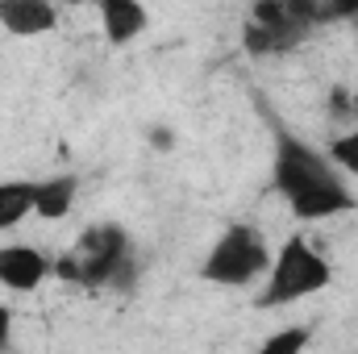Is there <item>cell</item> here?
I'll return each instance as SVG.
<instances>
[{"label": "cell", "mask_w": 358, "mask_h": 354, "mask_svg": "<svg viewBox=\"0 0 358 354\" xmlns=\"http://www.w3.org/2000/svg\"><path fill=\"white\" fill-rule=\"evenodd\" d=\"M329 279H334L329 259L304 234H292L271 255V267L263 275V292H259V309H287L296 300H308V296L325 292Z\"/></svg>", "instance_id": "obj_2"}, {"label": "cell", "mask_w": 358, "mask_h": 354, "mask_svg": "<svg viewBox=\"0 0 358 354\" xmlns=\"http://www.w3.org/2000/svg\"><path fill=\"white\" fill-rule=\"evenodd\" d=\"M76 192H80V179H76V176L38 179V183H34V213H38L42 221H59V217H67V213H71Z\"/></svg>", "instance_id": "obj_9"}, {"label": "cell", "mask_w": 358, "mask_h": 354, "mask_svg": "<svg viewBox=\"0 0 358 354\" xmlns=\"http://www.w3.org/2000/svg\"><path fill=\"white\" fill-rule=\"evenodd\" d=\"M271 250L267 238L246 225V221H234L221 229V238L208 246L204 263H200V279L208 283H221V288H250L267 275L271 267Z\"/></svg>", "instance_id": "obj_4"}, {"label": "cell", "mask_w": 358, "mask_h": 354, "mask_svg": "<svg viewBox=\"0 0 358 354\" xmlns=\"http://www.w3.org/2000/svg\"><path fill=\"white\" fill-rule=\"evenodd\" d=\"M0 25L13 38H38L59 25L55 0H0Z\"/></svg>", "instance_id": "obj_8"}, {"label": "cell", "mask_w": 358, "mask_h": 354, "mask_svg": "<svg viewBox=\"0 0 358 354\" xmlns=\"http://www.w3.org/2000/svg\"><path fill=\"white\" fill-rule=\"evenodd\" d=\"M8 338H13V313L0 304V351L8 346Z\"/></svg>", "instance_id": "obj_14"}, {"label": "cell", "mask_w": 358, "mask_h": 354, "mask_svg": "<svg viewBox=\"0 0 358 354\" xmlns=\"http://www.w3.org/2000/svg\"><path fill=\"white\" fill-rule=\"evenodd\" d=\"M325 21H358V0H321V25Z\"/></svg>", "instance_id": "obj_13"}, {"label": "cell", "mask_w": 358, "mask_h": 354, "mask_svg": "<svg viewBox=\"0 0 358 354\" xmlns=\"http://www.w3.org/2000/svg\"><path fill=\"white\" fill-rule=\"evenodd\" d=\"M55 271L71 283L84 288H125L134 279V250L121 225L104 221V225H88L76 242V250L55 263Z\"/></svg>", "instance_id": "obj_3"}, {"label": "cell", "mask_w": 358, "mask_h": 354, "mask_svg": "<svg viewBox=\"0 0 358 354\" xmlns=\"http://www.w3.org/2000/svg\"><path fill=\"white\" fill-rule=\"evenodd\" d=\"M346 176H355L358 179V129H350V134H342V138H334L329 142V150H325Z\"/></svg>", "instance_id": "obj_12"}, {"label": "cell", "mask_w": 358, "mask_h": 354, "mask_svg": "<svg viewBox=\"0 0 358 354\" xmlns=\"http://www.w3.org/2000/svg\"><path fill=\"white\" fill-rule=\"evenodd\" d=\"M46 275H55V263L38 246H25V242L0 246V283L8 292H34L42 288Z\"/></svg>", "instance_id": "obj_6"}, {"label": "cell", "mask_w": 358, "mask_h": 354, "mask_svg": "<svg viewBox=\"0 0 358 354\" xmlns=\"http://www.w3.org/2000/svg\"><path fill=\"white\" fill-rule=\"evenodd\" d=\"M313 25H321V0H255L242 25V42L263 59L296 46Z\"/></svg>", "instance_id": "obj_5"}, {"label": "cell", "mask_w": 358, "mask_h": 354, "mask_svg": "<svg viewBox=\"0 0 358 354\" xmlns=\"http://www.w3.org/2000/svg\"><path fill=\"white\" fill-rule=\"evenodd\" d=\"M271 183L287 200L292 217H300V221H325V217H342V213L358 208V196L346 187L342 167L287 129H275Z\"/></svg>", "instance_id": "obj_1"}, {"label": "cell", "mask_w": 358, "mask_h": 354, "mask_svg": "<svg viewBox=\"0 0 358 354\" xmlns=\"http://www.w3.org/2000/svg\"><path fill=\"white\" fill-rule=\"evenodd\" d=\"M313 342V330L308 325H292V330H279L263 342V354H300Z\"/></svg>", "instance_id": "obj_11"}, {"label": "cell", "mask_w": 358, "mask_h": 354, "mask_svg": "<svg viewBox=\"0 0 358 354\" xmlns=\"http://www.w3.org/2000/svg\"><path fill=\"white\" fill-rule=\"evenodd\" d=\"M34 213V179H4L0 183V234L21 225Z\"/></svg>", "instance_id": "obj_10"}, {"label": "cell", "mask_w": 358, "mask_h": 354, "mask_svg": "<svg viewBox=\"0 0 358 354\" xmlns=\"http://www.w3.org/2000/svg\"><path fill=\"white\" fill-rule=\"evenodd\" d=\"M96 17H100L104 42L113 46H129L150 25V8L142 0H96Z\"/></svg>", "instance_id": "obj_7"}]
</instances>
